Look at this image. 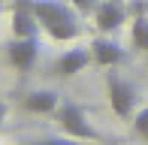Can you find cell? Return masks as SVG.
Masks as SVG:
<instances>
[{"mask_svg":"<svg viewBox=\"0 0 148 145\" xmlns=\"http://www.w3.org/2000/svg\"><path fill=\"white\" fill-rule=\"evenodd\" d=\"M33 12H36L39 27L45 30L55 42H73L82 36V21L73 3L64 0H33Z\"/></svg>","mask_w":148,"mask_h":145,"instance_id":"obj_1","label":"cell"},{"mask_svg":"<svg viewBox=\"0 0 148 145\" xmlns=\"http://www.w3.org/2000/svg\"><path fill=\"white\" fill-rule=\"evenodd\" d=\"M60 130H64L66 136H73V139H82V142H103V133H100L97 127L88 121V112H85L79 103H70L64 100L55 112Z\"/></svg>","mask_w":148,"mask_h":145,"instance_id":"obj_2","label":"cell"},{"mask_svg":"<svg viewBox=\"0 0 148 145\" xmlns=\"http://www.w3.org/2000/svg\"><path fill=\"white\" fill-rule=\"evenodd\" d=\"M106 94H109V106L118 118H133L136 115V88L118 72H106Z\"/></svg>","mask_w":148,"mask_h":145,"instance_id":"obj_3","label":"cell"},{"mask_svg":"<svg viewBox=\"0 0 148 145\" xmlns=\"http://www.w3.org/2000/svg\"><path fill=\"white\" fill-rule=\"evenodd\" d=\"M6 61L15 72H30L39 61V42L36 36H12L6 42Z\"/></svg>","mask_w":148,"mask_h":145,"instance_id":"obj_4","label":"cell"},{"mask_svg":"<svg viewBox=\"0 0 148 145\" xmlns=\"http://www.w3.org/2000/svg\"><path fill=\"white\" fill-rule=\"evenodd\" d=\"M12 36H36L39 21H36V12H33V0H15L12 3Z\"/></svg>","mask_w":148,"mask_h":145,"instance_id":"obj_5","label":"cell"},{"mask_svg":"<svg viewBox=\"0 0 148 145\" xmlns=\"http://www.w3.org/2000/svg\"><path fill=\"white\" fill-rule=\"evenodd\" d=\"M60 103H64L60 94H58V91H49V88L27 91V94L21 97V109L30 112V115H55Z\"/></svg>","mask_w":148,"mask_h":145,"instance_id":"obj_6","label":"cell"},{"mask_svg":"<svg viewBox=\"0 0 148 145\" xmlns=\"http://www.w3.org/2000/svg\"><path fill=\"white\" fill-rule=\"evenodd\" d=\"M124 21H127V9L121 0H103L94 12V24H97L100 34H115Z\"/></svg>","mask_w":148,"mask_h":145,"instance_id":"obj_7","label":"cell"},{"mask_svg":"<svg viewBox=\"0 0 148 145\" xmlns=\"http://www.w3.org/2000/svg\"><path fill=\"white\" fill-rule=\"evenodd\" d=\"M91 61H94L91 49H66L64 55L55 61V72L64 76V79H70V76H76V72H82Z\"/></svg>","mask_w":148,"mask_h":145,"instance_id":"obj_8","label":"cell"},{"mask_svg":"<svg viewBox=\"0 0 148 145\" xmlns=\"http://www.w3.org/2000/svg\"><path fill=\"white\" fill-rule=\"evenodd\" d=\"M88 49H91V55H94V64H100V67H109L112 70L115 64L124 61V49H121L115 39H109V36H97Z\"/></svg>","mask_w":148,"mask_h":145,"instance_id":"obj_9","label":"cell"},{"mask_svg":"<svg viewBox=\"0 0 148 145\" xmlns=\"http://www.w3.org/2000/svg\"><path fill=\"white\" fill-rule=\"evenodd\" d=\"M130 42L136 51H148V12L142 3H136V15L130 24Z\"/></svg>","mask_w":148,"mask_h":145,"instance_id":"obj_10","label":"cell"},{"mask_svg":"<svg viewBox=\"0 0 148 145\" xmlns=\"http://www.w3.org/2000/svg\"><path fill=\"white\" fill-rule=\"evenodd\" d=\"M133 130H136L139 139L148 142V106L145 109H136V115H133Z\"/></svg>","mask_w":148,"mask_h":145,"instance_id":"obj_11","label":"cell"},{"mask_svg":"<svg viewBox=\"0 0 148 145\" xmlns=\"http://www.w3.org/2000/svg\"><path fill=\"white\" fill-rule=\"evenodd\" d=\"M36 145H88L82 139H73V136H45V139H36Z\"/></svg>","mask_w":148,"mask_h":145,"instance_id":"obj_12","label":"cell"},{"mask_svg":"<svg viewBox=\"0 0 148 145\" xmlns=\"http://www.w3.org/2000/svg\"><path fill=\"white\" fill-rule=\"evenodd\" d=\"M70 3H73V9H76L79 15H94L103 0H70Z\"/></svg>","mask_w":148,"mask_h":145,"instance_id":"obj_13","label":"cell"},{"mask_svg":"<svg viewBox=\"0 0 148 145\" xmlns=\"http://www.w3.org/2000/svg\"><path fill=\"white\" fill-rule=\"evenodd\" d=\"M6 112H9V106H6V100H0V127H3V121H6Z\"/></svg>","mask_w":148,"mask_h":145,"instance_id":"obj_14","label":"cell"},{"mask_svg":"<svg viewBox=\"0 0 148 145\" xmlns=\"http://www.w3.org/2000/svg\"><path fill=\"white\" fill-rule=\"evenodd\" d=\"M18 145H36V139H33V142H18Z\"/></svg>","mask_w":148,"mask_h":145,"instance_id":"obj_15","label":"cell"}]
</instances>
